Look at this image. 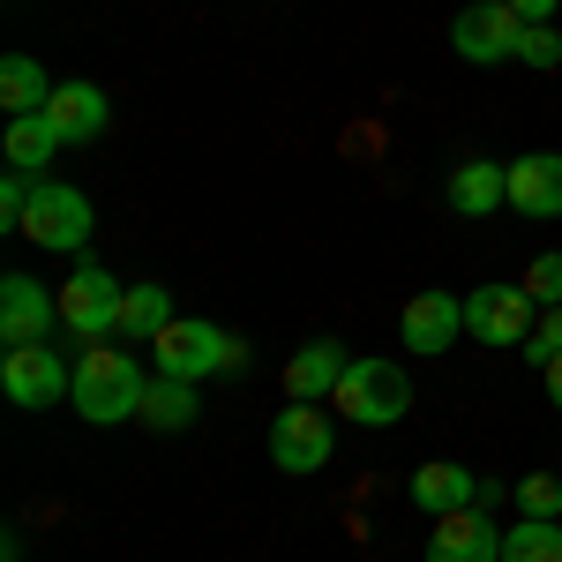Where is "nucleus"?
Listing matches in <instances>:
<instances>
[{
  "label": "nucleus",
  "mask_w": 562,
  "mask_h": 562,
  "mask_svg": "<svg viewBox=\"0 0 562 562\" xmlns=\"http://www.w3.org/2000/svg\"><path fill=\"white\" fill-rule=\"evenodd\" d=\"M510 203L525 217H562V150H532L510 166Z\"/></svg>",
  "instance_id": "obj_15"
},
{
  "label": "nucleus",
  "mask_w": 562,
  "mask_h": 562,
  "mask_svg": "<svg viewBox=\"0 0 562 562\" xmlns=\"http://www.w3.org/2000/svg\"><path fill=\"white\" fill-rule=\"evenodd\" d=\"M346 346H338V338H307L301 352H293V360H285V397H293V405H315V397H330V390L346 383Z\"/></svg>",
  "instance_id": "obj_13"
},
{
  "label": "nucleus",
  "mask_w": 562,
  "mask_h": 562,
  "mask_svg": "<svg viewBox=\"0 0 562 562\" xmlns=\"http://www.w3.org/2000/svg\"><path fill=\"white\" fill-rule=\"evenodd\" d=\"M195 413H203V405H195V383L158 375V383L143 390V413H135V420H143V428H158V435H180V428H195Z\"/></svg>",
  "instance_id": "obj_20"
},
{
  "label": "nucleus",
  "mask_w": 562,
  "mask_h": 562,
  "mask_svg": "<svg viewBox=\"0 0 562 562\" xmlns=\"http://www.w3.org/2000/svg\"><path fill=\"white\" fill-rule=\"evenodd\" d=\"M150 352H158V375H173V383H203V375H225V368L248 360L240 338H225L217 323H195V315H173L166 338H158Z\"/></svg>",
  "instance_id": "obj_3"
},
{
  "label": "nucleus",
  "mask_w": 562,
  "mask_h": 562,
  "mask_svg": "<svg viewBox=\"0 0 562 562\" xmlns=\"http://www.w3.org/2000/svg\"><path fill=\"white\" fill-rule=\"evenodd\" d=\"M518 510L525 518H562V480L555 473H525L518 480Z\"/></svg>",
  "instance_id": "obj_23"
},
{
  "label": "nucleus",
  "mask_w": 562,
  "mask_h": 562,
  "mask_svg": "<svg viewBox=\"0 0 562 562\" xmlns=\"http://www.w3.org/2000/svg\"><path fill=\"white\" fill-rule=\"evenodd\" d=\"M525 293L540 307H562V256H540L532 270H525Z\"/></svg>",
  "instance_id": "obj_26"
},
{
  "label": "nucleus",
  "mask_w": 562,
  "mask_h": 562,
  "mask_svg": "<svg viewBox=\"0 0 562 562\" xmlns=\"http://www.w3.org/2000/svg\"><path fill=\"white\" fill-rule=\"evenodd\" d=\"M23 233H31L38 248L76 256V248L90 240V195L68 188V180H38V195H31V211H23Z\"/></svg>",
  "instance_id": "obj_8"
},
{
  "label": "nucleus",
  "mask_w": 562,
  "mask_h": 562,
  "mask_svg": "<svg viewBox=\"0 0 562 562\" xmlns=\"http://www.w3.org/2000/svg\"><path fill=\"white\" fill-rule=\"evenodd\" d=\"M143 390H150V375L121 346H83L68 397H76V413H83L90 428H113V420H135L143 413Z\"/></svg>",
  "instance_id": "obj_1"
},
{
  "label": "nucleus",
  "mask_w": 562,
  "mask_h": 562,
  "mask_svg": "<svg viewBox=\"0 0 562 562\" xmlns=\"http://www.w3.org/2000/svg\"><path fill=\"white\" fill-rule=\"evenodd\" d=\"M525 360H532V368L562 360V307H540V323H532V338H525Z\"/></svg>",
  "instance_id": "obj_24"
},
{
  "label": "nucleus",
  "mask_w": 562,
  "mask_h": 562,
  "mask_svg": "<svg viewBox=\"0 0 562 562\" xmlns=\"http://www.w3.org/2000/svg\"><path fill=\"white\" fill-rule=\"evenodd\" d=\"M518 60H532V68H562V38L548 31V23H525V45Z\"/></svg>",
  "instance_id": "obj_27"
},
{
  "label": "nucleus",
  "mask_w": 562,
  "mask_h": 562,
  "mask_svg": "<svg viewBox=\"0 0 562 562\" xmlns=\"http://www.w3.org/2000/svg\"><path fill=\"white\" fill-rule=\"evenodd\" d=\"M540 375H548V397H555V413H562V360H548Z\"/></svg>",
  "instance_id": "obj_29"
},
{
  "label": "nucleus",
  "mask_w": 562,
  "mask_h": 562,
  "mask_svg": "<svg viewBox=\"0 0 562 562\" xmlns=\"http://www.w3.org/2000/svg\"><path fill=\"white\" fill-rule=\"evenodd\" d=\"M330 450H338V428H330L323 405H285V413L270 420V465H278V473H293V480L323 473Z\"/></svg>",
  "instance_id": "obj_5"
},
{
  "label": "nucleus",
  "mask_w": 562,
  "mask_h": 562,
  "mask_svg": "<svg viewBox=\"0 0 562 562\" xmlns=\"http://www.w3.org/2000/svg\"><path fill=\"white\" fill-rule=\"evenodd\" d=\"M0 105H8V121L53 105V83H45V68L31 60V53H8V60H0Z\"/></svg>",
  "instance_id": "obj_18"
},
{
  "label": "nucleus",
  "mask_w": 562,
  "mask_h": 562,
  "mask_svg": "<svg viewBox=\"0 0 562 562\" xmlns=\"http://www.w3.org/2000/svg\"><path fill=\"white\" fill-rule=\"evenodd\" d=\"M166 323H173V293H166V285H128V301H121V338H128V346H158Z\"/></svg>",
  "instance_id": "obj_19"
},
{
  "label": "nucleus",
  "mask_w": 562,
  "mask_h": 562,
  "mask_svg": "<svg viewBox=\"0 0 562 562\" xmlns=\"http://www.w3.org/2000/svg\"><path fill=\"white\" fill-rule=\"evenodd\" d=\"M121 301H128V285H113V270L83 262L60 285V330L83 338V346H105V338H121Z\"/></svg>",
  "instance_id": "obj_4"
},
{
  "label": "nucleus",
  "mask_w": 562,
  "mask_h": 562,
  "mask_svg": "<svg viewBox=\"0 0 562 562\" xmlns=\"http://www.w3.org/2000/svg\"><path fill=\"white\" fill-rule=\"evenodd\" d=\"M532 323H540V301L525 285H473L465 293V330L480 346H525Z\"/></svg>",
  "instance_id": "obj_9"
},
{
  "label": "nucleus",
  "mask_w": 562,
  "mask_h": 562,
  "mask_svg": "<svg viewBox=\"0 0 562 562\" xmlns=\"http://www.w3.org/2000/svg\"><path fill=\"white\" fill-rule=\"evenodd\" d=\"M31 195H38V180L8 166V180H0V225H15V233H23V211H31Z\"/></svg>",
  "instance_id": "obj_25"
},
{
  "label": "nucleus",
  "mask_w": 562,
  "mask_h": 562,
  "mask_svg": "<svg viewBox=\"0 0 562 562\" xmlns=\"http://www.w3.org/2000/svg\"><path fill=\"white\" fill-rule=\"evenodd\" d=\"M405 495H413L428 518H450V510H473L487 487L473 480V465H450V458H435V465H420V473H413V487H405Z\"/></svg>",
  "instance_id": "obj_14"
},
{
  "label": "nucleus",
  "mask_w": 562,
  "mask_h": 562,
  "mask_svg": "<svg viewBox=\"0 0 562 562\" xmlns=\"http://www.w3.org/2000/svg\"><path fill=\"white\" fill-rule=\"evenodd\" d=\"M465 338V301L458 293H413L405 301V352H450Z\"/></svg>",
  "instance_id": "obj_12"
},
{
  "label": "nucleus",
  "mask_w": 562,
  "mask_h": 562,
  "mask_svg": "<svg viewBox=\"0 0 562 562\" xmlns=\"http://www.w3.org/2000/svg\"><path fill=\"white\" fill-rule=\"evenodd\" d=\"M503 562H562V518L503 525Z\"/></svg>",
  "instance_id": "obj_22"
},
{
  "label": "nucleus",
  "mask_w": 562,
  "mask_h": 562,
  "mask_svg": "<svg viewBox=\"0 0 562 562\" xmlns=\"http://www.w3.org/2000/svg\"><path fill=\"white\" fill-rule=\"evenodd\" d=\"M428 562H503V525H487L480 510H450L428 532Z\"/></svg>",
  "instance_id": "obj_11"
},
{
  "label": "nucleus",
  "mask_w": 562,
  "mask_h": 562,
  "mask_svg": "<svg viewBox=\"0 0 562 562\" xmlns=\"http://www.w3.org/2000/svg\"><path fill=\"white\" fill-rule=\"evenodd\" d=\"M53 330H60V293L8 270L0 278V346H53Z\"/></svg>",
  "instance_id": "obj_10"
},
{
  "label": "nucleus",
  "mask_w": 562,
  "mask_h": 562,
  "mask_svg": "<svg viewBox=\"0 0 562 562\" xmlns=\"http://www.w3.org/2000/svg\"><path fill=\"white\" fill-rule=\"evenodd\" d=\"M53 150H60V128H53L45 113H23V121H8V166H15V173L38 180L45 166H53Z\"/></svg>",
  "instance_id": "obj_21"
},
{
  "label": "nucleus",
  "mask_w": 562,
  "mask_h": 562,
  "mask_svg": "<svg viewBox=\"0 0 562 562\" xmlns=\"http://www.w3.org/2000/svg\"><path fill=\"white\" fill-rule=\"evenodd\" d=\"M450 45L473 60V68H495V60H518L525 45V15L510 0H473V8H458V23H450Z\"/></svg>",
  "instance_id": "obj_6"
},
{
  "label": "nucleus",
  "mask_w": 562,
  "mask_h": 562,
  "mask_svg": "<svg viewBox=\"0 0 562 562\" xmlns=\"http://www.w3.org/2000/svg\"><path fill=\"white\" fill-rule=\"evenodd\" d=\"M330 405H346L352 428H397V420L413 413V383H405L397 360L368 352V360H352V368H346V383L330 390Z\"/></svg>",
  "instance_id": "obj_2"
},
{
  "label": "nucleus",
  "mask_w": 562,
  "mask_h": 562,
  "mask_svg": "<svg viewBox=\"0 0 562 562\" xmlns=\"http://www.w3.org/2000/svg\"><path fill=\"white\" fill-rule=\"evenodd\" d=\"M510 8H518L525 23H548V15H555V0H510Z\"/></svg>",
  "instance_id": "obj_28"
},
{
  "label": "nucleus",
  "mask_w": 562,
  "mask_h": 562,
  "mask_svg": "<svg viewBox=\"0 0 562 562\" xmlns=\"http://www.w3.org/2000/svg\"><path fill=\"white\" fill-rule=\"evenodd\" d=\"M105 90L98 83H53V105H45V121L60 128V143H90V135H105Z\"/></svg>",
  "instance_id": "obj_16"
},
{
  "label": "nucleus",
  "mask_w": 562,
  "mask_h": 562,
  "mask_svg": "<svg viewBox=\"0 0 562 562\" xmlns=\"http://www.w3.org/2000/svg\"><path fill=\"white\" fill-rule=\"evenodd\" d=\"M0 390H8V405L45 413V405H60V397L76 390V368H68L53 346H8V360H0Z\"/></svg>",
  "instance_id": "obj_7"
},
{
  "label": "nucleus",
  "mask_w": 562,
  "mask_h": 562,
  "mask_svg": "<svg viewBox=\"0 0 562 562\" xmlns=\"http://www.w3.org/2000/svg\"><path fill=\"white\" fill-rule=\"evenodd\" d=\"M510 203V166H487V158H465L458 173H450V211L465 217H487Z\"/></svg>",
  "instance_id": "obj_17"
}]
</instances>
